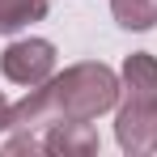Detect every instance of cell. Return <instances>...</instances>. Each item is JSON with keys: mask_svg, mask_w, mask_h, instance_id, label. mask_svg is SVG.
I'll list each match as a JSON object with an SVG mask.
<instances>
[{"mask_svg": "<svg viewBox=\"0 0 157 157\" xmlns=\"http://www.w3.org/2000/svg\"><path fill=\"white\" fill-rule=\"evenodd\" d=\"M115 140L128 157L157 153V59L149 51H132L123 59Z\"/></svg>", "mask_w": 157, "mask_h": 157, "instance_id": "cell-2", "label": "cell"}, {"mask_svg": "<svg viewBox=\"0 0 157 157\" xmlns=\"http://www.w3.org/2000/svg\"><path fill=\"white\" fill-rule=\"evenodd\" d=\"M9 106H13V102H4V94H0V132L9 128Z\"/></svg>", "mask_w": 157, "mask_h": 157, "instance_id": "cell-8", "label": "cell"}, {"mask_svg": "<svg viewBox=\"0 0 157 157\" xmlns=\"http://www.w3.org/2000/svg\"><path fill=\"white\" fill-rule=\"evenodd\" d=\"M4 149H9V153H43V140H34V132H21V136H13Z\"/></svg>", "mask_w": 157, "mask_h": 157, "instance_id": "cell-7", "label": "cell"}, {"mask_svg": "<svg viewBox=\"0 0 157 157\" xmlns=\"http://www.w3.org/2000/svg\"><path fill=\"white\" fill-rule=\"evenodd\" d=\"M110 13L123 30H153L157 26V0H110Z\"/></svg>", "mask_w": 157, "mask_h": 157, "instance_id": "cell-6", "label": "cell"}, {"mask_svg": "<svg viewBox=\"0 0 157 157\" xmlns=\"http://www.w3.org/2000/svg\"><path fill=\"white\" fill-rule=\"evenodd\" d=\"M115 106H119V77L102 59H85V64L64 68L47 85L30 89L21 102H13L9 106V128L34 132V128H51L59 119H85L89 123Z\"/></svg>", "mask_w": 157, "mask_h": 157, "instance_id": "cell-1", "label": "cell"}, {"mask_svg": "<svg viewBox=\"0 0 157 157\" xmlns=\"http://www.w3.org/2000/svg\"><path fill=\"white\" fill-rule=\"evenodd\" d=\"M0 72L21 89H38L55 77V47L47 38H17L0 55Z\"/></svg>", "mask_w": 157, "mask_h": 157, "instance_id": "cell-3", "label": "cell"}, {"mask_svg": "<svg viewBox=\"0 0 157 157\" xmlns=\"http://www.w3.org/2000/svg\"><path fill=\"white\" fill-rule=\"evenodd\" d=\"M98 144H102L98 132L85 119H59L43 136V153H51V157H94Z\"/></svg>", "mask_w": 157, "mask_h": 157, "instance_id": "cell-4", "label": "cell"}, {"mask_svg": "<svg viewBox=\"0 0 157 157\" xmlns=\"http://www.w3.org/2000/svg\"><path fill=\"white\" fill-rule=\"evenodd\" d=\"M47 17V0H0V34H17L30 21Z\"/></svg>", "mask_w": 157, "mask_h": 157, "instance_id": "cell-5", "label": "cell"}]
</instances>
